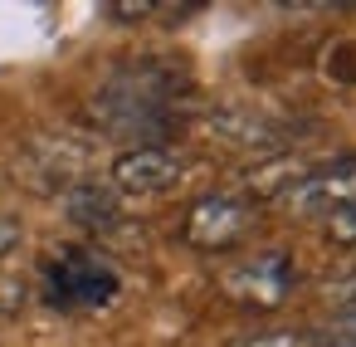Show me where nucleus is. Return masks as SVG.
I'll use <instances>...</instances> for the list:
<instances>
[{
  "label": "nucleus",
  "instance_id": "nucleus-1",
  "mask_svg": "<svg viewBox=\"0 0 356 347\" xmlns=\"http://www.w3.org/2000/svg\"><path fill=\"white\" fill-rule=\"evenodd\" d=\"M186 113V74L166 59H132L103 79L93 93V118L103 132L137 137L132 147L161 142L166 128Z\"/></svg>",
  "mask_w": 356,
  "mask_h": 347
},
{
  "label": "nucleus",
  "instance_id": "nucleus-2",
  "mask_svg": "<svg viewBox=\"0 0 356 347\" xmlns=\"http://www.w3.org/2000/svg\"><path fill=\"white\" fill-rule=\"evenodd\" d=\"M122 288L118 269L88 249V245H74V249H59L49 264H44V303L59 308V313H83V308H103L113 303Z\"/></svg>",
  "mask_w": 356,
  "mask_h": 347
},
{
  "label": "nucleus",
  "instance_id": "nucleus-3",
  "mask_svg": "<svg viewBox=\"0 0 356 347\" xmlns=\"http://www.w3.org/2000/svg\"><path fill=\"white\" fill-rule=\"evenodd\" d=\"M259 220V201L244 191H205L191 201L186 220H181V240L191 249H229L239 245Z\"/></svg>",
  "mask_w": 356,
  "mask_h": 347
},
{
  "label": "nucleus",
  "instance_id": "nucleus-4",
  "mask_svg": "<svg viewBox=\"0 0 356 347\" xmlns=\"http://www.w3.org/2000/svg\"><path fill=\"white\" fill-rule=\"evenodd\" d=\"M220 288H225L239 308L268 313V308L288 303V293L298 288V264H293L288 249H259V254H244L234 269H225Z\"/></svg>",
  "mask_w": 356,
  "mask_h": 347
},
{
  "label": "nucleus",
  "instance_id": "nucleus-5",
  "mask_svg": "<svg viewBox=\"0 0 356 347\" xmlns=\"http://www.w3.org/2000/svg\"><path fill=\"white\" fill-rule=\"evenodd\" d=\"M186 152H176L171 142H147V147H122L108 167L113 191L118 196H166L171 186H181L186 176Z\"/></svg>",
  "mask_w": 356,
  "mask_h": 347
},
{
  "label": "nucleus",
  "instance_id": "nucleus-6",
  "mask_svg": "<svg viewBox=\"0 0 356 347\" xmlns=\"http://www.w3.org/2000/svg\"><path fill=\"white\" fill-rule=\"evenodd\" d=\"M278 201L293 215H322V220L346 210V206H356V157H337V162L307 167L298 181H288V191Z\"/></svg>",
  "mask_w": 356,
  "mask_h": 347
},
{
  "label": "nucleus",
  "instance_id": "nucleus-7",
  "mask_svg": "<svg viewBox=\"0 0 356 347\" xmlns=\"http://www.w3.org/2000/svg\"><path fill=\"white\" fill-rule=\"evenodd\" d=\"M25 152H35V162H20V171L30 176V186H74V181H83V162H88V142H74V137H64V132H40V137H30V147Z\"/></svg>",
  "mask_w": 356,
  "mask_h": 347
},
{
  "label": "nucleus",
  "instance_id": "nucleus-8",
  "mask_svg": "<svg viewBox=\"0 0 356 347\" xmlns=\"http://www.w3.org/2000/svg\"><path fill=\"white\" fill-rule=\"evenodd\" d=\"M64 210H69V220L74 225H83V230H108V225H118V215H122V201H118V191L113 186H98V181H74L69 191H64Z\"/></svg>",
  "mask_w": 356,
  "mask_h": 347
},
{
  "label": "nucleus",
  "instance_id": "nucleus-9",
  "mask_svg": "<svg viewBox=\"0 0 356 347\" xmlns=\"http://www.w3.org/2000/svg\"><path fill=\"white\" fill-rule=\"evenodd\" d=\"M307 347H356V308H337L317 327H307Z\"/></svg>",
  "mask_w": 356,
  "mask_h": 347
},
{
  "label": "nucleus",
  "instance_id": "nucleus-10",
  "mask_svg": "<svg viewBox=\"0 0 356 347\" xmlns=\"http://www.w3.org/2000/svg\"><path fill=\"white\" fill-rule=\"evenodd\" d=\"M239 347H307V327H264V332L244 337Z\"/></svg>",
  "mask_w": 356,
  "mask_h": 347
},
{
  "label": "nucleus",
  "instance_id": "nucleus-11",
  "mask_svg": "<svg viewBox=\"0 0 356 347\" xmlns=\"http://www.w3.org/2000/svg\"><path fill=\"white\" fill-rule=\"evenodd\" d=\"M327 235H332L337 245H356V206H346V210L327 215Z\"/></svg>",
  "mask_w": 356,
  "mask_h": 347
},
{
  "label": "nucleus",
  "instance_id": "nucleus-12",
  "mask_svg": "<svg viewBox=\"0 0 356 347\" xmlns=\"http://www.w3.org/2000/svg\"><path fill=\"white\" fill-rule=\"evenodd\" d=\"M322 293H327V298H332L337 308H356V269H346L341 279H332V284H327Z\"/></svg>",
  "mask_w": 356,
  "mask_h": 347
},
{
  "label": "nucleus",
  "instance_id": "nucleus-13",
  "mask_svg": "<svg viewBox=\"0 0 356 347\" xmlns=\"http://www.w3.org/2000/svg\"><path fill=\"white\" fill-rule=\"evenodd\" d=\"M15 245H20V220L15 215H0V259H6Z\"/></svg>",
  "mask_w": 356,
  "mask_h": 347
}]
</instances>
